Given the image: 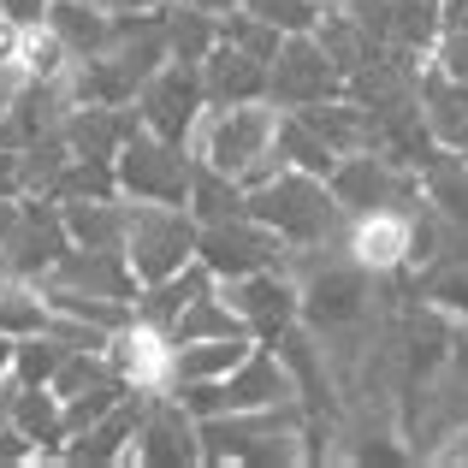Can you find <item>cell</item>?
Instances as JSON below:
<instances>
[{"label":"cell","mask_w":468,"mask_h":468,"mask_svg":"<svg viewBox=\"0 0 468 468\" xmlns=\"http://www.w3.org/2000/svg\"><path fill=\"white\" fill-rule=\"evenodd\" d=\"M190 154L207 166L243 178V190L267 184L285 154H279V107L273 101H231V107H207L190 131Z\"/></svg>","instance_id":"6da1fadb"},{"label":"cell","mask_w":468,"mask_h":468,"mask_svg":"<svg viewBox=\"0 0 468 468\" xmlns=\"http://www.w3.org/2000/svg\"><path fill=\"white\" fill-rule=\"evenodd\" d=\"M202 463H309V410L297 398L273 410H226L202 415Z\"/></svg>","instance_id":"7a4b0ae2"},{"label":"cell","mask_w":468,"mask_h":468,"mask_svg":"<svg viewBox=\"0 0 468 468\" xmlns=\"http://www.w3.org/2000/svg\"><path fill=\"white\" fill-rule=\"evenodd\" d=\"M250 214L261 226H273L291 250H320V243H338L350 214L338 207L332 184L320 172H303V166H279L267 184L250 190Z\"/></svg>","instance_id":"3957f363"},{"label":"cell","mask_w":468,"mask_h":468,"mask_svg":"<svg viewBox=\"0 0 468 468\" xmlns=\"http://www.w3.org/2000/svg\"><path fill=\"white\" fill-rule=\"evenodd\" d=\"M196 214L184 202H131V231H125V261L137 273V285H154V279L178 273V267L196 261Z\"/></svg>","instance_id":"277c9868"},{"label":"cell","mask_w":468,"mask_h":468,"mask_svg":"<svg viewBox=\"0 0 468 468\" xmlns=\"http://www.w3.org/2000/svg\"><path fill=\"white\" fill-rule=\"evenodd\" d=\"M113 172H119V190H125L131 202H184V196H190L196 154H190V143L137 131V137L113 154Z\"/></svg>","instance_id":"5b68a950"},{"label":"cell","mask_w":468,"mask_h":468,"mask_svg":"<svg viewBox=\"0 0 468 468\" xmlns=\"http://www.w3.org/2000/svg\"><path fill=\"white\" fill-rule=\"evenodd\" d=\"M196 261L226 285V279L261 273V267H291V243L273 226H261L255 214H238V219H219V226H202Z\"/></svg>","instance_id":"8992f818"},{"label":"cell","mask_w":468,"mask_h":468,"mask_svg":"<svg viewBox=\"0 0 468 468\" xmlns=\"http://www.w3.org/2000/svg\"><path fill=\"white\" fill-rule=\"evenodd\" d=\"M202 113H207V90H202V66H196V59H166V66H154L149 78H143V90H137L143 131L190 143V131H196Z\"/></svg>","instance_id":"52a82bcc"},{"label":"cell","mask_w":468,"mask_h":468,"mask_svg":"<svg viewBox=\"0 0 468 468\" xmlns=\"http://www.w3.org/2000/svg\"><path fill=\"white\" fill-rule=\"evenodd\" d=\"M332 95H344V71L320 48V36L314 30L285 36L273 66H267V101L273 107H314V101H332Z\"/></svg>","instance_id":"ba28073f"},{"label":"cell","mask_w":468,"mask_h":468,"mask_svg":"<svg viewBox=\"0 0 468 468\" xmlns=\"http://www.w3.org/2000/svg\"><path fill=\"white\" fill-rule=\"evenodd\" d=\"M71 250L66 214H59L54 196H18V219H12L6 243H0V273H24V279H48V267Z\"/></svg>","instance_id":"9c48e42d"},{"label":"cell","mask_w":468,"mask_h":468,"mask_svg":"<svg viewBox=\"0 0 468 468\" xmlns=\"http://www.w3.org/2000/svg\"><path fill=\"white\" fill-rule=\"evenodd\" d=\"M131 463H143V468H196L202 463V421H196L172 391H149V410H143Z\"/></svg>","instance_id":"30bf717a"},{"label":"cell","mask_w":468,"mask_h":468,"mask_svg":"<svg viewBox=\"0 0 468 468\" xmlns=\"http://www.w3.org/2000/svg\"><path fill=\"white\" fill-rule=\"evenodd\" d=\"M219 297L238 309V320L250 326V338H279L291 320H303V297H297V273L291 267H261V273L226 279Z\"/></svg>","instance_id":"8fae6325"},{"label":"cell","mask_w":468,"mask_h":468,"mask_svg":"<svg viewBox=\"0 0 468 468\" xmlns=\"http://www.w3.org/2000/svg\"><path fill=\"white\" fill-rule=\"evenodd\" d=\"M410 219H415V207H379V214H356L350 226H344V250H350L374 279L410 273Z\"/></svg>","instance_id":"7c38bea8"},{"label":"cell","mask_w":468,"mask_h":468,"mask_svg":"<svg viewBox=\"0 0 468 468\" xmlns=\"http://www.w3.org/2000/svg\"><path fill=\"white\" fill-rule=\"evenodd\" d=\"M143 410H149V391H131V398L113 403L101 421H90L83 433H71L66 451H59V463H71V468H90V463H95V468H101V463H131V445H137Z\"/></svg>","instance_id":"4fadbf2b"},{"label":"cell","mask_w":468,"mask_h":468,"mask_svg":"<svg viewBox=\"0 0 468 468\" xmlns=\"http://www.w3.org/2000/svg\"><path fill=\"white\" fill-rule=\"evenodd\" d=\"M42 285H66V291H95V297H119V303H137V273H131L125 250H78L71 243L54 267H48Z\"/></svg>","instance_id":"5bb4252c"},{"label":"cell","mask_w":468,"mask_h":468,"mask_svg":"<svg viewBox=\"0 0 468 468\" xmlns=\"http://www.w3.org/2000/svg\"><path fill=\"white\" fill-rule=\"evenodd\" d=\"M255 344H261V338H250V332H238V338H184V344H172L166 391H178V386H214V379H226L231 367L255 350Z\"/></svg>","instance_id":"9a60e30c"},{"label":"cell","mask_w":468,"mask_h":468,"mask_svg":"<svg viewBox=\"0 0 468 468\" xmlns=\"http://www.w3.org/2000/svg\"><path fill=\"white\" fill-rule=\"evenodd\" d=\"M202 90H207V107L267 101V59L243 54L231 42H214V54L202 59Z\"/></svg>","instance_id":"2e32d148"},{"label":"cell","mask_w":468,"mask_h":468,"mask_svg":"<svg viewBox=\"0 0 468 468\" xmlns=\"http://www.w3.org/2000/svg\"><path fill=\"white\" fill-rule=\"evenodd\" d=\"M59 214L78 250H125L131 196H83V202H59Z\"/></svg>","instance_id":"e0dca14e"},{"label":"cell","mask_w":468,"mask_h":468,"mask_svg":"<svg viewBox=\"0 0 468 468\" xmlns=\"http://www.w3.org/2000/svg\"><path fill=\"white\" fill-rule=\"evenodd\" d=\"M42 24L66 42L71 59H90L113 48V6H101V0H54Z\"/></svg>","instance_id":"ac0fdd59"},{"label":"cell","mask_w":468,"mask_h":468,"mask_svg":"<svg viewBox=\"0 0 468 468\" xmlns=\"http://www.w3.org/2000/svg\"><path fill=\"white\" fill-rule=\"evenodd\" d=\"M421 113L439 149H468V78H445L427 66L421 71Z\"/></svg>","instance_id":"d6986e66"},{"label":"cell","mask_w":468,"mask_h":468,"mask_svg":"<svg viewBox=\"0 0 468 468\" xmlns=\"http://www.w3.org/2000/svg\"><path fill=\"white\" fill-rule=\"evenodd\" d=\"M214 285H219V279L207 273L202 261H190V267H178V273H166V279H154V285L137 291V320H143V326H160V332H166L172 320L190 309L202 291H214Z\"/></svg>","instance_id":"ffe728a7"},{"label":"cell","mask_w":468,"mask_h":468,"mask_svg":"<svg viewBox=\"0 0 468 468\" xmlns=\"http://www.w3.org/2000/svg\"><path fill=\"white\" fill-rule=\"evenodd\" d=\"M184 207L196 214V226H219V219L250 214V190H243V178H231V172H219V166H207V160H196Z\"/></svg>","instance_id":"44dd1931"},{"label":"cell","mask_w":468,"mask_h":468,"mask_svg":"<svg viewBox=\"0 0 468 468\" xmlns=\"http://www.w3.org/2000/svg\"><path fill=\"white\" fill-rule=\"evenodd\" d=\"M48 326H54V309H48L42 279L0 273V332L6 338H30V332H48Z\"/></svg>","instance_id":"7402d4cb"},{"label":"cell","mask_w":468,"mask_h":468,"mask_svg":"<svg viewBox=\"0 0 468 468\" xmlns=\"http://www.w3.org/2000/svg\"><path fill=\"white\" fill-rule=\"evenodd\" d=\"M439 30H445V6L439 0H386V42L391 48L433 54Z\"/></svg>","instance_id":"603a6c76"},{"label":"cell","mask_w":468,"mask_h":468,"mask_svg":"<svg viewBox=\"0 0 468 468\" xmlns=\"http://www.w3.org/2000/svg\"><path fill=\"white\" fill-rule=\"evenodd\" d=\"M219 42V18L202 6H190V0H166V48L172 59H196L202 66L207 54H214Z\"/></svg>","instance_id":"cb8c5ba5"},{"label":"cell","mask_w":468,"mask_h":468,"mask_svg":"<svg viewBox=\"0 0 468 468\" xmlns=\"http://www.w3.org/2000/svg\"><path fill=\"white\" fill-rule=\"evenodd\" d=\"M279 154H285V166L320 172V178H326V172L338 166V149H332V143L320 137V131L297 113V107H279Z\"/></svg>","instance_id":"d4e9b609"},{"label":"cell","mask_w":468,"mask_h":468,"mask_svg":"<svg viewBox=\"0 0 468 468\" xmlns=\"http://www.w3.org/2000/svg\"><path fill=\"white\" fill-rule=\"evenodd\" d=\"M238 332H250V326H243L238 309H231V303L219 297V285H214V291H202L190 309L172 320L166 338H172V344H184V338H238Z\"/></svg>","instance_id":"484cf974"},{"label":"cell","mask_w":468,"mask_h":468,"mask_svg":"<svg viewBox=\"0 0 468 468\" xmlns=\"http://www.w3.org/2000/svg\"><path fill=\"white\" fill-rule=\"evenodd\" d=\"M54 202H83V196H125L119 190V172H113V160H90V154H71L66 166H59V178H54Z\"/></svg>","instance_id":"4316f807"},{"label":"cell","mask_w":468,"mask_h":468,"mask_svg":"<svg viewBox=\"0 0 468 468\" xmlns=\"http://www.w3.org/2000/svg\"><path fill=\"white\" fill-rule=\"evenodd\" d=\"M421 303L439 309L445 320H457V326H468V261H463V255L433 261V273L421 279Z\"/></svg>","instance_id":"83f0119b"},{"label":"cell","mask_w":468,"mask_h":468,"mask_svg":"<svg viewBox=\"0 0 468 468\" xmlns=\"http://www.w3.org/2000/svg\"><path fill=\"white\" fill-rule=\"evenodd\" d=\"M71 344H59L54 332H30V338H18V356H12V379L18 386H48V379L59 374V362H66Z\"/></svg>","instance_id":"f1b7e54d"},{"label":"cell","mask_w":468,"mask_h":468,"mask_svg":"<svg viewBox=\"0 0 468 468\" xmlns=\"http://www.w3.org/2000/svg\"><path fill=\"white\" fill-rule=\"evenodd\" d=\"M238 6H243V12H255V18H267L273 30L297 36V30H314V24L326 18L332 0H238Z\"/></svg>","instance_id":"f546056e"},{"label":"cell","mask_w":468,"mask_h":468,"mask_svg":"<svg viewBox=\"0 0 468 468\" xmlns=\"http://www.w3.org/2000/svg\"><path fill=\"white\" fill-rule=\"evenodd\" d=\"M107 374H119V367L107 362V350H66V362H59V374L48 379V386H54L59 398H78V391L101 386Z\"/></svg>","instance_id":"4dcf8cb0"},{"label":"cell","mask_w":468,"mask_h":468,"mask_svg":"<svg viewBox=\"0 0 468 468\" xmlns=\"http://www.w3.org/2000/svg\"><path fill=\"white\" fill-rule=\"evenodd\" d=\"M427 66L445 71V78H468V24H445V30H439Z\"/></svg>","instance_id":"1f68e13d"},{"label":"cell","mask_w":468,"mask_h":468,"mask_svg":"<svg viewBox=\"0 0 468 468\" xmlns=\"http://www.w3.org/2000/svg\"><path fill=\"white\" fill-rule=\"evenodd\" d=\"M6 463H42V445H36L30 433H24V427H0V468Z\"/></svg>","instance_id":"d6a6232c"},{"label":"cell","mask_w":468,"mask_h":468,"mask_svg":"<svg viewBox=\"0 0 468 468\" xmlns=\"http://www.w3.org/2000/svg\"><path fill=\"white\" fill-rule=\"evenodd\" d=\"M0 196H24V160H18V149H0Z\"/></svg>","instance_id":"836d02e7"},{"label":"cell","mask_w":468,"mask_h":468,"mask_svg":"<svg viewBox=\"0 0 468 468\" xmlns=\"http://www.w3.org/2000/svg\"><path fill=\"white\" fill-rule=\"evenodd\" d=\"M0 6H6V18H18L24 30H30V24L48 18V6H54V0H0Z\"/></svg>","instance_id":"e575fe53"},{"label":"cell","mask_w":468,"mask_h":468,"mask_svg":"<svg viewBox=\"0 0 468 468\" xmlns=\"http://www.w3.org/2000/svg\"><path fill=\"white\" fill-rule=\"evenodd\" d=\"M433 463H468V421H463V427H457V433H451V439H445V445H439V451H433Z\"/></svg>","instance_id":"d590c367"},{"label":"cell","mask_w":468,"mask_h":468,"mask_svg":"<svg viewBox=\"0 0 468 468\" xmlns=\"http://www.w3.org/2000/svg\"><path fill=\"white\" fill-rule=\"evenodd\" d=\"M18 83H24V71L12 66V59H0V113L12 107V95H18Z\"/></svg>","instance_id":"8d00e7d4"},{"label":"cell","mask_w":468,"mask_h":468,"mask_svg":"<svg viewBox=\"0 0 468 468\" xmlns=\"http://www.w3.org/2000/svg\"><path fill=\"white\" fill-rule=\"evenodd\" d=\"M12 219H18V196H0V243H6Z\"/></svg>","instance_id":"74e56055"},{"label":"cell","mask_w":468,"mask_h":468,"mask_svg":"<svg viewBox=\"0 0 468 468\" xmlns=\"http://www.w3.org/2000/svg\"><path fill=\"white\" fill-rule=\"evenodd\" d=\"M12 356H18V338L0 332V379H12Z\"/></svg>","instance_id":"f35d334b"},{"label":"cell","mask_w":468,"mask_h":468,"mask_svg":"<svg viewBox=\"0 0 468 468\" xmlns=\"http://www.w3.org/2000/svg\"><path fill=\"white\" fill-rule=\"evenodd\" d=\"M190 6H202V12H214V18H226V12H238V0H190Z\"/></svg>","instance_id":"ab89813d"},{"label":"cell","mask_w":468,"mask_h":468,"mask_svg":"<svg viewBox=\"0 0 468 468\" xmlns=\"http://www.w3.org/2000/svg\"><path fill=\"white\" fill-rule=\"evenodd\" d=\"M107 6H119V12H154V6H166V0H107Z\"/></svg>","instance_id":"60d3db41"},{"label":"cell","mask_w":468,"mask_h":468,"mask_svg":"<svg viewBox=\"0 0 468 468\" xmlns=\"http://www.w3.org/2000/svg\"><path fill=\"white\" fill-rule=\"evenodd\" d=\"M101 6H107V0H101Z\"/></svg>","instance_id":"b9f144b4"},{"label":"cell","mask_w":468,"mask_h":468,"mask_svg":"<svg viewBox=\"0 0 468 468\" xmlns=\"http://www.w3.org/2000/svg\"><path fill=\"white\" fill-rule=\"evenodd\" d=\"M463 154H468V149H463Z\"/></svg>","instance_id":"7bdbcfd3"}]
</instances>
